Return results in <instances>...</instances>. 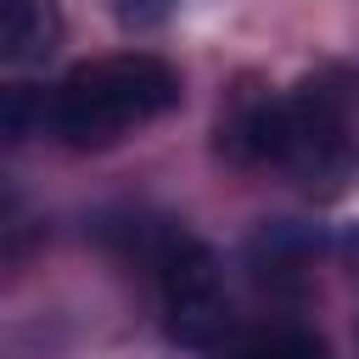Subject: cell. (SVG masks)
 I'll use <instances>...</instances> for the list:
<instances>
[{"label": "cell", "mask_w": 359, "mask_h": 359, "mask_svg": "<svg viewBox=\"0 0 359 359\" xmlns=\"http://www.w3.org/2000/svg\"><path fill=\"white\" fill-rule=\"evenodd\" d=\"M62 11L56 0H0V62L6 67H34L56 50Z\"/></svg>", "instance_id": "5b68a950"}, {"label": "cell", "mask_w": 359, "mask_h": 359, "mask_svg": "<svg viewBox=\"0 0 359 359\" xmlns=\"http://www.w3.org/2000/svg\"><path fill=\"white\" fill-rule=\"evenodd\" d=\"M309 252H314V241H309L303 230H292V224H264V230L252 236V264H258V275H297Z\"/></svg>", "instance_id": "52a82bcc"}, {"label": "cell", "mask_w": 359, "mask_h": 359, "mask_svg": "<svg viewBox=\"0 0 359 359\" xmlns=\"http://www.w3.org/2000/svg\"><path fill=\"white\" fill-rule=\"evenodd\" d=\"M275 168H286L309 196H337L353 180L359 146H353V129H348V101L331 79H303L297 90L280 95Z\"/></svg>", "instance_id": "7a4b0ae2"}, {"label": "cell", "mask_w": 359, "mask_h": 359, "mask_svg": "<svg viewBox=\"0 0 359 359\" xmlns=\"http://www.w3.org/2000/svg\"><path fill=\"white\" fill-rule=\"evenodd\" d=\"M224 359H331L309 325H264L224 348Z\"/></svg>", "instance_id": "8992f818"}, {"label": "cell", "mask_w": 359, "mask_h": 359, "mask_svg": "<svg viewBox=\"0 0 359 359\" xmlns=\"http://www.w3.org/2000/svg\"><path fill=\"white\" fill-rule=\"evenodd\" d=\"M180 107V73L151 50L79 62L45 95V129L73 151H107Z\"/></svg>", "instance_id": "6da1fadb"}, {"label": "cell", "mask_w": 359, "mask_h": 359, "mask_svg": "<svg viewBox=\"0 0 359 359\" xmlns=\"http://www.w3.org/2000/svg\"><path fill=\"white\" fill-rule=\"evenodd\" d=\"M174 6H180V0H107V11L118 17V28H129V34L163 28V22L174 17Z\"/></svg>", "instance_id": "ba28073f"}, {"label": "cell", "mask_w": 359, "mask_h": 359, "mask_svg": "<svg viewBox=\"0 0 359 359\" xmlns=\"http://www.w3.org/2000/svg\"><path fill=\"white\" fill-rule=\"evenodd\" d=\"M219 151L241 168H275L280 151V95L241 84L230 95V107L219 112Z\"/></svg>", "instance_id": "277c9868"}, {"label": "cell", "mask_w": 359, "mask_h": 359, "mask_svg": "<svg viewBox=\"0 0 359 359\" xmlns=\"http://www.w3.org/2000/svg\"><path fill=\"white\" fill-rule=\"evenodd\" d=\"M157 275V297H163V331L180 348H213L224 337L230 320V297H224V269L213 258L208 241L174 230L168 247L151 264Z\"/></svg>", "instance_id": "3957f363"}, {"label": "cell", "mask_w": 359, "mask_h": 359, "mask_svg": "<svg viewBox=\"0 0 359 359\" xmlns=\"http://www.w3.org/2000/svg\"><path fill=\"white\" fill-rule=\"evenodd\" d=\"M353 269H359V230H353Z\"/></svg>", "instance_id": "9c48e42d"}]
</instances>
